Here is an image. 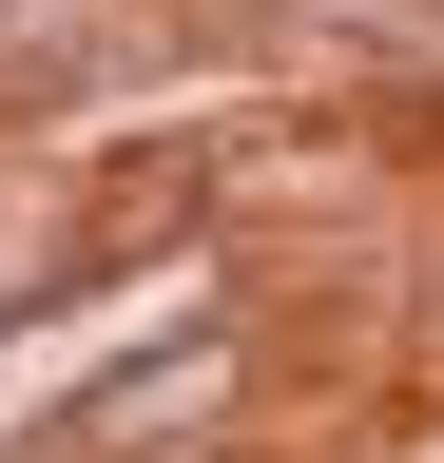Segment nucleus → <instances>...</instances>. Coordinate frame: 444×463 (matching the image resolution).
Segmentation results:
<instances>
[{
	"label": "nucleus",
	"mask_w": 444,
	"mask_h": 463,
	"mask_svg": "<svg viewBox=\"0 0 444 463\" xmlns=\"http://www.w3.org/2000/svg\"><path fill=\"white\" fill-rule=\"evenodd\" d=\"M270 270L251 232H155V251H97V270H39V289H0V463L20 444H59L117 367H155V347H194V328H232L270 309Z\"/></svg>",
	"instance_id": "nucleus-1"
}]
</instances>
